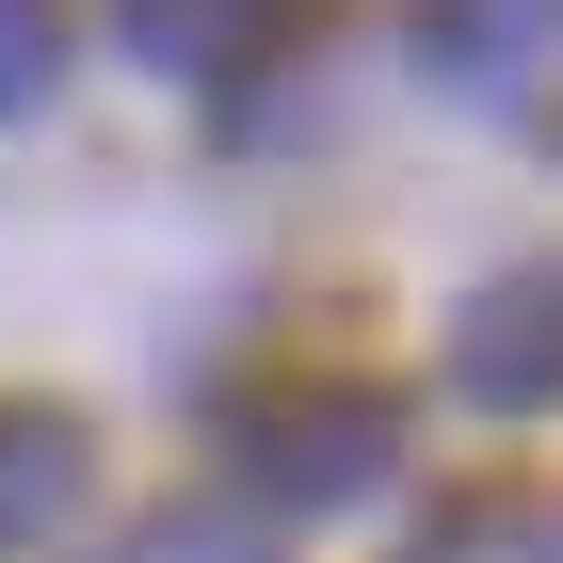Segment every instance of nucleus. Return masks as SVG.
I'll list each match as a JSON object with an SVG mask.
<instances>
[{
	"label": "nucleus",
	"mask_w": 563,
	"mask_h": 563,
	"mask_svg": "<svg viewBox=\"0 0 563 563\" xmlns=\"http://www.w3.org/2000/svg\"><path fill=\"white\" fill-rule=\"evenodd\" d=\"M225 451H242V499H258V516H339V499H371V483L402 467V402L354 387V371H322V387H258Z\"/></svg>",
	"instance_id": "f257e3e1"
},
{
	"label": "nucleus",
	"mask_w": 563,
	"mask_h": 563,
	"mask_svg": "<svg viewBox=\"0 0 563 563\" xmlns=\"http://www.w3.org/2000/svg\"><path fill=\"white\" fill-rule=\"evenodd\" d=\"M451 387H467L483 419H548V402H563V258H516V274L467 290V322H451Z\"/></svg>",
	"instance_id": "f03ea898"
},
{
	"label": "nucleus",
	"mask_w": 563,
	"mask_h": 563,
	"mask_svg": "<svg viewBox=\"0 0 563 563\" xmlns=\"http://www.w3.org/2000/svg\"><path fill=\"white\" fill-rule=\"evenodd\" d=\"M322 16H339V0H113L130 65H162V81H194V97H225V81H258V65H290Z\"/></svg>",
	"instance_id": "7ed1b4c3"
},
{
	"label": "nucleus",
	"mask_w": 563,
	"mask_h": 563,
	"mask_svg": "<svg viewBox=\"0 0 563 563\" xmlns=\"http://www.w3.org/2000/svg\"><path fill=\"white\" fill-rule=\"evenodd\" d=\"M81 483H97L81 419H48V402H0V548H48V531L81 516Z\"/></svg>",
	"instance_id": "20e7f679"
},
{
	"label": "nucleus",
	"mask_w": 563,
	"mask_h": 563,
	"mask_svg": "<svg viewBox=\"0 0 563 563\" xmlns=\"http://www.w3.org/2000/svg\"><path fill=\"white\" fill-rule=\"evenodd\" d=\"M419 48L451 97H516L531 48H548V0H419Z\"/></svg>",
	"instance_id": "39448f33"
},
{
	"label": "nucleus",
	"mask_w": 563,
	"mask_h": 563,
	"mask_svg": "<svg viewBox=\"0 0 563 563\" xmlns=\"http://www.w3.org/2000/svg\"><path fill=\"white\" fill-rule=\"evenodd\" d=\"M48 81H65V16L48 0H0V130L48 113Z\"/></svg>",
	"instance_id": "423d86ee"
},
{
	"label": "nucleus",
	"mask_w": 563,
	"mask_h": 563,
	"mask_svg": "<svg viewBox=\"0 0 563 563\" xmlns=\"http://www.w3.org/2000/svg\"><path fill=\"white\" fill-rule=\"evenodd\" d=\"M130 563H258V531H242V516H162Z\"/></svg>",
	"instance_id": "0eeeda50"
},
{
	"label": "nucleus",
	"mask_w": 563,
	"mask_h": 563,
	"mask_svg": "<svg viewBox=\"0 0 563 563\" xmlns=\"http://www.w3.org/2000/svg\"><path fill=\"white\" fill-rule=\"evenodd\" d=\"M516 563H563V516H548V531H531V548H516Z\"/></svg>",
	"instance_id": "6e6552de"
}]
</instances>
